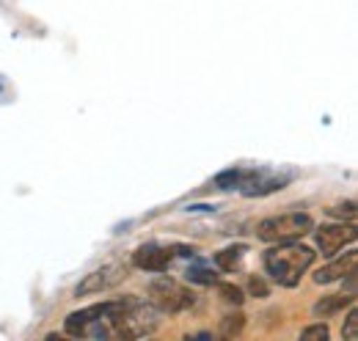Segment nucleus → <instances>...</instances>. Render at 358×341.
I'll return each instance as SVG.
<instances>
[{
	"mask_svg": "<svg viewBox=\"0 0 358 341\" xmlns=\"http://www.w3.org/2000/svg\"><path fill=\"white\" fill-rule=\"evenodd\" d=\"M312 264H314L312 248L295 245V242H275V248H270L268 254H265V270H268V275L275 284L287 286V289L298 286L301 278H303V273Z\"/></svg>",
	"mask_w": 358,
	"mask_h": 341,
	"instance_id": "f257e3e1",
	"label": "nucleus"
},
{
	"mask_svg": "<svg viewBox=\"0 0 358 341\" xmlns=\"http://www.w3.org/2000/svg\"><path fill=\"white\" fill-rule=\"evenodd\" d=\"M314 228L312 215L306 212H287V215H275L268 217L257 226V237L262 242H295L301 237H306Z\"/></svg>",
	"mask_w": 358,
	"mask_h": 341,
	"instance_id": "f03ea898",
	"label": "nucleus"
},
{
	"mask_svg": "<svg viewBox=\"0 0 358 341\" xmlns=\"http://www.w3.org/2000/svg\"><path fill=\"white\" fill-rule=\"evenodd\" d=\"M149 303L163 314H179L196 305V292L177 278L160 275L149 284Z\"/></svg>",
	"mask_w": 358,
	"mask_h": 341,
	"instance_id": "7ed1b4c3",
	"label": "nucleus"
},
{
	"mask_svg": "<svg viewBox=\"0 0 358 341\" xmlns=\"http://www.w3.org/2000/svg\"><path fill=\"white\" fill-rule=\"evenodd\" d=\"M127 275H130V267H127V264H122V261H110V264H102L99 270L89 273V275H86V278L78 284L75 295H78V298L102 295V292H108V289L119 286V284H122Z\"/></svg>",
	"mask_w": 358,
	"mask_h": 341,
	"instance_id": "20e7f679",
	"label": "nucleus"
},
{
	"mask_svg": "<svg viewBox=\"0 0 358 341\" xmlns=\"http://www.w3.org/2000/svg\"><path fill=\"white\" fill-rule=\"evenodd\" d=\"M314 231V228H312ZM314 240H317V248L322 256H336L345 245L356 242V228L348 223H334V226H320L314 231Z\"/></svg>",
	"mask_w": 358,
	"mask_h": 341,
	"instance_id": "39448f33",
	"label": "nucleus"
},
{
	"mask_svg": "<svg viewBox=\"0 0 358 341\" xmlns=\"http://www.w3.org/2000/svg\"><path fill=\"white\" fill-rule=\"evenodd\" d=\"M171 248H163V245H141L133 254V264L138 270H146V273H163L169 270L171 264Z\"/></svg>",
	"mask_w": 358,
	"mask_h": 341,
	"instance_id": "423d86ee",
	"label": "nucleus"
},
{
	"mask_svg": "<svg viewBox=\"0 0 358 341\" xmlns=\"http://www.w3.org/2000/svg\"><path fill=\"white\" fill-rule=\"evenodd\" d=\"M350 270H356V251H350V254H345L342 259H336V261L320 267V270L314 273V281H317V284H334V281L345 278Z\"/></svg>",
	"mask_w": 358,
	"mask_h": 341,
	"instance_id": "0eeeda50",
	"label": "nucleus"
},
{
	"mask_svg": "<svg viewBox=\"0 0 358 341\" xmlns=\"http://www.w3.org/2000/svg\"><path fill=\"white\" fill-rule=\"evenodd\" d=\"M348 305H356V298L353 295H328V298H322L317 305H314V317H334V314H339L342 308H348Z\"/></svg>",
	"mask_w": 358,
	"mask_h": 341,
	"instance_id": "6e6552de",
	"label": "nucleus"
},
{
	"mask_svg": "<svg viewBox=\"0 0 358 341\" xmlns=\"http://www.w3.org/2000/svg\"><path fill=\"white\" fill-rule=\"evenodd\" d=\"M243 256H245V245H234V248H226L221 254H215V264L224 273H234V270H240Z\"/></svg>",
	"mask_w": 358,
	"mask_h": 341,
	"instance_id": "1a4fd4ad",
	"label": "nucleus"
},
{
	"mask_svg": "<svg viewBox=\"0 0 358 341\" xmlns=\"http://www.w3.org/2000/svg\"><path fill=\"white\" fill-rule=\"evenodd\" d=\"M245 179H248V170L229 168V170H224V173H218V176H215V184H218L221 190H231V187H243V184H245Z\"/></svg>",
	"mask_w": 358,
	"mask_h": 341,
	"instance_id": "9d476101",
	"label": "nucleus"
},
{
	"mask_svg": "<svg viewBox=\"0 0 358 341\" xmlns=\"http://www.w3.org/2000/svg\"><path fill=\"white\" fill-rule=\"evenodd\" d=\"M243 325H245V317L243 314H229L224 322H221V333H224L226 339H231V336H237L243 331Z\"/></svg>",
	"mask_w": 358,
	"mask_h": 341,
	"instance_id": "9b49d317",
	"label": "nucleus"
},
{
	"mask_svg": "<svg viewBox=\"0 0 358 341\" xmlns=\"http://www.w3.org/2000/svg\"><path fill=\"white\" fill-rule=\"evenodd\" d=\"M342 339L348 341H356L358 339V311L350 305V314H348V322H345V328H342Z\"/></svg>",
	"mask_w": 358,
	"mask_h": 341,
	"instance_id": "f8f14e48",
	"label": "nucleus"
},
{
	"mask_svg": "<svg viewBox=\"0 0 358 341\" xmlns=\"http://www.w3.org/2000/svg\"><path fill=\"white\" fill-rule=\"evenodd\" d=\"M301 339H306V341H312V339H320V341H325L328 339V325L325 322H317V325H309L303 333H301Z\"/></svg>",
	"mask_w": 358,
	"mask_h": 341,
	"instance_id": "ddd939ff",
	"label": "nucleus"
},
{
	"mask_svg": "<svg viewBox=\"0 0 358 341\" xmlns=\"http://www.w3.org/2000/svg\"><path fill=\"white\" fill-rule=\"evenodd\" d=\"M218 289H221V295H224V298L229 300V303H234V305H240V303L245 300L243 289H240V286H234V284H221Z\"/></svg>",
	"mask_w": 358,
	"mask_h": 341,
	"instance_id": "4468645a",
	"label": "nucleus"
},
{
	"mask_svg": "<svg viewBox=\"0 0 358 341\" xmlns=\"http://www.w3.org/2000/svg\"><path fill=\"white\" fill-rule=\"evenodd\" d=\"M187 281H196V284H215V273L196 267V270H187Z\"/></svg>",
	"mask_w": 358,
	"mask_h": 341,
	"instance_id": "2eb2a0df",
	"label": "nucleus"
},
{
	"mask_svg": "<svg viewBox=\"0 0 358 341\" xmlns=\"http://www.w3.org/2000/svg\"><path fill=\"white\" fill-rule=\"evenodd\" d=\"M328 212L334 215V217H348V220H353V217H356V204H353V201H345V204L331 207Z\"/></svg>",
	"mask_w": 358,
	"mask_h": 341,
	"instance_id": "dca6fc26",
	"label": "nucleus"
},
{
	"mask_svg": "<svg viewBox=\"0 0 358 341\" xmlns=\"http://www.w3.org/2000/svg\"><path fill=\"white\" fill-rule=\"evenodd\" d=\"M248 289H251V295H257V298H268V286H265L262 278H248Z\"/></svg>",
	"mask_w": 358,
	"mask_h": 341,
	"instance_id": "f3484780",
	"label": "nucleus"
}]
</instances>
